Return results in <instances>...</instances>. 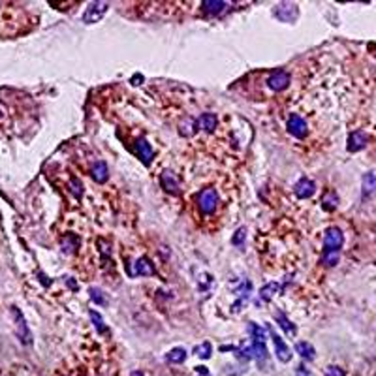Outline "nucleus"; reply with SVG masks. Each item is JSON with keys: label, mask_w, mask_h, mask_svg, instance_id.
I'll return each instance as SVG.
<instances>
[{"label": "nucleus", "mask_w": 376, "mask_h": 376, "mask_svg": "<svg viewBox=\"0 0 376 376\" xmlns=\"http://www.w3.org/2000/svg\"><path fill=\"white\" fill-rule=\"evenodd\" d=\"M196 354H198L199 357H203V359H207L209 356H211V344L209 342H203L201 346H196V350H194Z\"/></svg>", "instance_id": "27"}, {"label": "nucleus", "mask_w": 376, "mask_h": 376, "mask_svg": "<svg viewBox=\"0 0 376 376\" xmlns=\"http://www.w3.org/2000/svg\"><path fill=\"white\" fill-rule=\"evenodd\" d=\"M109 10V4L108 2H90L87 11H85V15H83V23H87V25H92V23H98L104 15H106V11Z\"/></svg>", "instance_id": "3"}, {"label": "nucleus", "mask_w": 376, "mask_h": 376, "mask_svg": "<svg viewBox=\"0 0 376 376\" xmlns=\"http://www.w3.org/2000/svg\"><path fill=\"white\" fill-rule=\"evenodd\" d=\"M271 340H273V344H275V354H277L278 361H282V363H288L290 359H292V354H290V348L286 346V342L280 338V335H277L275 331H271Z\"/></svg>", "instance_id": "9"}, {"label": "nucleus", "mask_w": 376, "mask_h": 376, "mask_svg": "<svg viewBox=\"0 0 376 376\" xmlns=\"http://www.w3.org/2000/svg\"><path fill=\"white\" fill-rule=\"evenodd\" d=\"M361 188H363V199L376 198V175L375 173H365V175H363Z\"/></svg>", "instance_id": "14"}, {"label": "nucleus", "mask_w": 376, "mask_h": 376, "mask_svg": "<svg viewBox=\"0 0 376 376\" xmlns=\"http://www.w3.org/2000/svg\"><path fill=\"white\" fill-rule=\"evenodd\" d=\"M90 299L94 303H98V305H106V297H104L100 288H90Z\"/></svg>", "instance_id": "25"}, {"label": "nucleus", "mask_w": 376, "mask_h": 376, "mask_svg": "<svg viewBox=\"0 0 376 376\" xmlns=\"http://www.w3.org/2000/svg\"><path fill=\"white\" fill-rule=\"evenodd\" d=\"M275 320L278 322V326L284 329V333H286V335H292V337L296 335V331H297L296 326H294V324L290 322V318H288L286 314H284V312H280V310H277V312H275Z\"/></svg>", "instance_id": "19"}, {"label": "nucleus", "mask_w": 376, "mask_h": 376, "mask_svg": "<svg viewBox=\"0 0 376 376\" xmlns=\"http://www.w3.org/2000/svg\"><path fill=\"white\" fill-rule=\"evenodd\" d=\"M90 320H92V324H94V327H96V331L98 333H108V327H106V324H104V320H102V316H100V312H96V310H90Z\"/></svg>", "instance_id": "23"}, {"label": "nucleus", "mask_w": 376, "mask_h": 376, "mask_svg": "<svg viewBox=\"0 0 376 376\" xmlns=\"http://www.w3.org/2000/svg\"><path fill=\"white\" fill-rule=\"evenodd\" d=\"M160 183H162V188H164L166 192H169V194H179V181L171 171H164L162 177H160Z\"/></svg>", "instance_id": "16"}, {"label": "nucleus", "mask_w": 376, "mask_h": 376, "mask_svg": "<svg viewBox=\"0 0 376 376\" xmlns=\"http://www.w3.org/2000/svg\"><path fill=\"white\" fill-rule=\"evenodd\" d=\"M166 359H168L169 363H183L187 359V350L185 348H173V350H169Z\"/></svg>", "instance_id": "22"}, {"label": "nucleus", "mask_w": 376, "mask_h": 376, "mask_svg": "<svg viewBox=\"0 0 376 376\" xmlns=\"http://www.w3.org/2000/svg\"><path fill=\"white\" fill-rule=\"evenodd\" d=\"M288 85H290V74L284 72V70H277L267 77V87L271 90H275V92L284 90Z\"/></svg>", "instance_id": "5"}, {"label": "nucleus", "mask_w": 376, "mask_h": 376, "mask_svg": "<svg viewBox=\"0 0 376 376\" xmlns=\"http://www.w3.org/2000/svg\"><path fill=\"white\" fill-rule=\"evenodd\" d=\"M13 316H15V320H17V335H19L21 342H23V344H30V342H32V335H30L29 327H27V322H25V318H23L19 308L13 307Z\"/></svg>", "instance_id": "10"}, {"label": "nucleus", "mask_w": 376, "mask_h": 376, "mask_svg": "<svg viewBox=\"0 0 376 376\" xmlns=\"http://www.w3.org/2000/svg\"><path fill=\"white\" fill-rule=\"evenodd\" d=\"M130 376H143V375H141L139 371H134V373H132V375H130Z\"/></svg>", "instance_id": "31"}, {"label": "nucleus", "mask_w": 376, "mask_h": 376, "mask_svg": "<svg viewBox=\"0 0 376 376\" xmlns=\"http://www.w3.org/2000/svg\"><path fill=\"white\" fill-rule=\"evenodd\" d=\"M365 145H367L365 132L356 130V132H352V134L348 136V150H350V152H357V150L365 149Z\"/></svg>", "instance_id": "13"}, {"label": "nucleus", "mask_w": 376, "mask_h": 376, "mask_svg": "<svg viewBox=\"0 0 376 376\" xmlns=\"http://www.w3.org/2000/svg\"><path fill=\"white\" fill-rule=\"evenodd\" d=\"M248 333L252 335V357H256L258 363H263L267 359V348H265V338H267V331L258 324H250L248 326Z\"/></svg>", "instance_id": "1"}, {"label": "nucleus", "mask_w": 376, "mask_h": 376, "mask_svg": "<svg viewBox=\"0 0 376 376\" xmlns=\"http://www.w3.org/2000/svg\"><path fill=\"white\" fill-rule=\"evenodd\" d=\"M299 11H297L296 4H278L275 8V17L282 23H290V21H296Z\"/></svg>", "instance_id": "7"}, {"label": "nucleus", "mask_w": 376, "mask_h": 376, "mask_svg": "<svg viewBox=\"0 0 376 376\" xmlns=\"http://www.w3.org/2000/svg\"><path fill=\"white\" fill-rule=\"evenodd\" d=\"M337 201H338V198H337V194L335 192H327L326 196H324V209L326 211H333V209L337 207Z\"/></svg>", "instance_id": "24"}, {"label": "nucleus", "mask_w": 376, "mask_h": 376, "mask_svg": "<svg viewBox=\"0 0 376 376\" xmlns=\"http://www.w3.org/2000/svg\"><path fill=\"white\" fill-rule=\"evenodd\" d=\"M198 203H199V209H201L205 215H211V213L217 209V203H218L217 190H215V188H205V190L199 194Z\"/></svg>", "instance_id": "4"}, {"label": "nucleus", "mask_w": 376, "mask_h": 376, "mask_svg": "<svg viewBox=\"0 0 376 376\" xmlns=\"http://www.w3.org/2000/svg\"><path fill=\"white\" fill-rule=\"evenodd\" d=\"M277 292H278V284H277V282H267L265 286L260 290V297H258L256 303H258V305H260V303H267L269 299H273V297H275V294H277Z\"/></svg>", "instance_id": "17"}, {"label": "nucleus", "mask_w": 376, "mask_h": 376, "mask_svg": "<svg viewBox=\"0 0 376 376\" xmlns=\"http://www.w3.org/2000/svg\"><path fill=\"white\" fill-rule=\"evenodd\" d=\"M0 6H2V4H0Z\"/></svg>", "instance_id": "32"}, {"label": "nucleus", "mask_w": 376, "mask_h": 376, "mask_svg": "<svg viewBox=\"0 0 376 376\" xmlns=\"http://www.w3.org/2000/svg\"><path fill=\"white\" fill-rule=\"evenodd\" d=\"M326 376H346V375H344V371H342L340 367L329 365L326 369Z\"/></svg>", "instance_id": "29"}, {"label": "nucleus", "mask_w": 376, "mask_h": 376, "mask_svg": "<svg viewBox=\"0 0 376 376\" xmlns=\"http://www.w3.org/2000/svg\"><path fill=\"white\" fill-rule=\"evenodd\" d=\"M217 115H213V113H203L198 120V126L205 130V132H213V130L217 128Z\"/></svg>", "instance_id": "21"}, {"label": "nucleus", "mask_w": 376, "mask_h": 376, "mask_svg": "<svg viewBox=\"0 0 376 376\" xmlns=\"http://www.w3.org/2000/svg\"><path fill=\"white\" fill-rule=\"evenodd\" d=\"M130 275H134V277H141V275H154V267H152V263H150V260L149 258H139L136 260V263L132 265V271H130Z\"/></svg>", "instance_id": "12"}, {"label": "nucleus", "mask_w": 376, "mask_h": 376, "mask_svg": "<svg viewBox=\"0 0 376 376\" xmlns=\"http://www.w3.org/2000/svg\"><path fill=\"white\" fill-rule=\"evenodd\" d=\"M344 243V235L338 228H329L324 235V254H338Z\"/></svg>", "instance_id": "2"}, {"label": "nucleus", "mask_w": 376, "mask_h": 376, "mask_svg": "<svg viewBox=\"0 0 376 376\" xmlns=\"http://www.w3.org/2000/svg\"><path fill=\"white\" fill-rule=\"evenodd\" d=\"M226 8H228V4L222 2V0H205V2H201V11L205 15H220Z\"/></svg>", "instance_id": "15"}, {"label": "nucleus", "mask_w": 376, "mask_h": 376, "mask_svg": "<svg viewBox=\"0 0 376 376\" xmlns=\"http://www.w3.org/2000/svg\"><path fill=\"white\" fill-rule=\"evenodd\" d=\"M288 132L297 139H303L307 136V122L301 119L299 115H290V119H288Z\"/></svg>", "instance_id": "6"}, {"label": "nucleus", "mask_w": 376, "mask_h": 376, "mask_svg": "<svg viewBox=\"0 0 376 376\" xmlns=\"http://www.w3.org/2000/svg\"><path fill=\"white\" fill-rule=\"evenodd\" d=\"M296 352L303 357V359H307V361H312L314 356H316V350H314V346H312L310 342H297Z\"/></svg>", "instance_id": "20"}, {"label": "nucleus", "mask_w": 376, "mask_h": 376, "mask_svg": "<svg viewBox=\"0 0 376 376\" xmlns=\"http://www.w3.org/2000/svg\"><path fill=\"white\" fill-rule=\"evenodd\" d=\"M245 239H247V229H245V228H239L237 231H235V235L231 237V243H233L235 247H241V245L245 243Z\"/></svg>", "instance_id": "26"}, {"label": "nucleus", "mask_w": 376, "mask_h": 376, "mask_svg": "<svg viewBox=\"0 0 376 376\" xmlns=\"http://www.w3.org/2000/svg\"><path fill=\"white\" fill-rule=\"evenodd\" d=\"M297 376H312V375L308 373L307 369H303V367H299V369H297Z\"/></svg>", "instance_id": "30"}, {"label": "nucleus", "mask_w": 376, "mask_h": 376, "mask_svg": "<svg viewBox=\"0 0 376 376\" xmlns=\"http://www.w3.org/2000/svg\"><path fill=\"white\" fill-rule=\"evenodd\" d=\"M109 177V169H108V164L106 162H96L94 164V168H92V179L96 181V183H106Z\"/></svg>", "instance_id": "18"}, {"label": "nucleus", "mask_w": 376, "mask_h": 376, "mask_svg": "<svg viewBox=\"0 0 376 376\" xmlns=\"http://www.w3.org/2000/svg\"><path fill=\"white\" fill-rule=\"evenodd\" d=\"M294 192H296L297 198L307 199V198H310V196H314V192H316V185H314L310 179L303 177V179H299V181L296 183Z\"/></svg>", "instance_id": "8"}, {"label": "nucleus", "mask_w": 376, "mask_h": 376, "mask_svg": "<svg viewBox=\"0 0 376 376\" xmlns=\"http://www.w3.org/2000/svg\"><path fill=\"white\" fill-rule=\"evenodd\" d=\"M136 154H138L141 162L149 166L150 164V160H152V147H150V143H149L145 138H139L136 141Z\"/></svg>", "instance_id": "11"}, {"label": "nucleus", "mask_w": 376, "mask_h": 376, "mask_svg": "<svg viewBox=\"0 0 376 376\" xmlns=\"http://www.w3.org/2000/svg\"><path fill=\"white\" fill-rule=\"evenodd\" d=\"M70 185H72V192H74V196H75V198H81V196H83V187H81L79 181L74 177Z\"/></svg>", "instance_id": "28"}]
</instances>
